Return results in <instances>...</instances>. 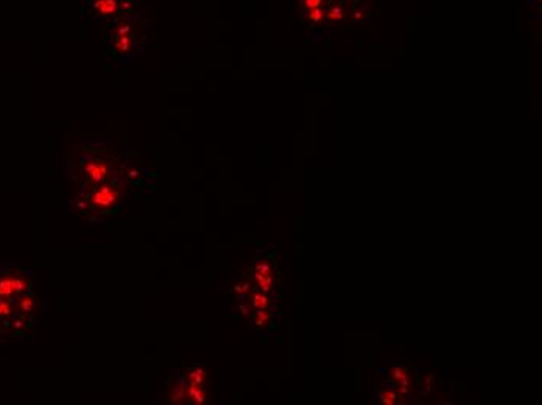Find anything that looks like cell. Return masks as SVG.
<instances>
[{
  "mask_svg": "<svg viewBox=\"0 0 542 405\" xmlns=\"http://www.w3.org/2000/svg\"><path fill=\"white\" fill-rule=\"evenodd\" d=\"M251 306L256 309V310H261V309H267L270 306V296L268 293H264L261 290H254L251 293Z\"/></svg>",
  "mask_w": 542,
  "mask_h": 405,
  "instance_id": "52a82bcc",
  "label": "cell"
},
{
  "mask_svg": "<svg viewBox=\"0 0 542 405\" xmlns=\"http://www.w3.org/2000/svg\"><path fill=\"white\" fill-rule=\"evenodd\" d=\"M323 13H324V16H326L327 19H331V20H341V19L345 17V11H343V8L338 6V5L332 6L331 9H329V8L323 9Z\"/></svg>",
  "mask_w": 542,
  "mask_h": 405,
  "instance_id": "ba28073f",
  "label": "cell"
},
{
  "mask_svg": "<svg viewBox=\"0 0 542 405\" xmlns=\"http://www.w3.org/2000/svg\"><path fill=\"white\" fill-rule=\"evenodd\" d=\"M253 324L256 327H267L268 324H273V315L267 309L256 310L253 315Z\"/></svg>",
  "mask_w": 542,
  "mask_h": 405,
  "instance_id": "5b68a950",
  "label": "cell"
},
{
  "mask_svg": "<svg viewBox=\"0 0 542 405\" xmlns=\"http://www.w3.org/2000/svg\"><path fill=\"white\" fill-rule=\"evenodd\" d=\"M30 288L28 276L20 271H8L0 274V299L16 301L20 295L27 293Z\"/></svg>",
  "mask_w": 542,
  "mask_h": 405,
  "instance_id": "3957f363",
  "label": "cell"
},
{
  "mask_svg": "<svg viewBox=\"0 0 542 405\" xmlns=\"http://www.w3.org/2000/svg\"><path fill=\"white\" fill-rule=\"evenodd\" d=\"M120 161V153H114L106 148L83 145L81 156L77 162H74L77 165L74 176L83 182V189L97 186L104 181L114 179Z\"/></svg>",
  "mask_w": 542,
  "mask_h": 405,
  "instance_id": "6da1fadb",
  "label": "cell"
},
{
  "mask_svg": "<svg viewBox=\"0 0 542 405\" xmlns=\"http://www.w3.org/2000/svg\"><path fill=\"white\" fill-rule=\"evenodd\" d=\"M351 16L354 17V22H356V24H359V22H361V19H363V16H364V11H361V9H356V11H352Z\"/></svg>",
  "mask_w": 542,
  "mask_h": 405,
  "instance_id": "7c38bea8",
  "label": "cell"
},
{
  "mask_svg": "<svg viewBox=\"0 0 542 405\" xmlns=\"http://www.w3.org/2000/svg\"><path fill=\"white\" fill-rule=\"evenodd\" d=\"M377 398H379L380 402H383L386 405H393L399 401V393L393 387L391 388H379L377 390Z\"/></svg>",
  "mask_w": 542,
  "mask_h": 405,
  "instance_id": "8992f818",
  "label": "cell"
},
{
  "mask_svg": "<svg viewBox=\"0 0 542 405\" xmlns=\"http://www.w3.org/2000/svg\"><path fill=\"white\" fill-rule=\"evenodd\" d=\"M349 2V0H338V6H343Z\"/></svg>",
  "mask_w": 542,
  "mask_h": 405,
  "instance_id": "4fadbf2b",
  "label": "cell"
},
{
  "mask_svg": "<svg viewBox=\"0 0 542 405\" xmlns=\"http://www.w3.org/2000/svg\"><path fill=\"white\" fill-rule=\"evenodd\" d=\"M323 0H304V8L307 9H315V8H321Z\"/></svg>",
  "mask_w": 542,
  "mask_h": 405,
  "instance_id": "8fae6325",
  "label": "cell"
},
{
  "mask_svg": "<svg viewBox=\"0 0 542 405\" xmlns=\"http://www.w3.org/2000/svg\"><path fill=\"white\" fill-rule=\"evenodd\" d=\"M305 16H307V19L312 22V24H316L318 25V24H321V20L324 17V13H323L321 8H315V9H310Z\"/></svg>",
  "mask_w": 542,
  "mask_h": 405,
  "instance_id": "30bf717a",
  "label": "cell"
},
{
  "mask_svg": "<svg viewBox=\"0 0 542 405\" xmlns=\"http://www.w3.org/2000/svg\"><path fill=\"white\" fill-rule=\"evenodd\" d=\"M391 377L394 379V385L399 384L400 380H404L407 377H410L408 374V368L407 366H394L393 371H391Z\"/></svg>",
  "mask_w": 542,
  "mask_h": 405,
  "instance_id": "9c48e42d",
  "label": "cell"
},
{
  "mask_svg": "<svg viewBox=\"0 0 542 405\" xmlns=\"http://www.w3.org/2000/svg\"><path fill=\"white\" fill-rule=\"evenodd\" d=\"M366 16H368L369 19H372V17H374V14H372V13H366Z\"/></svg>",
  "mask_w": 542,
  "mask_h": 405,
  "instance_id": "9a60e30c",
  "label": "cell"
},
{
  "mask_svg": "<svg viewBox=\"0 0 542 405\" xmlns=\"http://www.w3.org/2000/svg\"><path fill=\"white\" fill-rule=\"evenodd\" d=\"M83 206L93 214H117L123 200L122 184L114 179L83 189Z\"/></svg>",
  "mask_w": 542,
  "mask_h": 405,
  "instance_id": "7a4b0ae2",
  "label": "cell"
},
{
  "mask_svg": "<svg viewBox=\"0 0 542 405\" xmlns=\"http://www.w3.org/2000/svg\"><path fill=\"white\" fill-rule=\"evenodd\" d=\"M298 5L299 6H304V0H298Z\"/></svg>",
  "mask_w": 542,
  "mask_h": 405,
  "instance_id": "5bb4252c",
  "label": "cell"
},
{
  "mask_svg": "<svg viewBox=\"0 0 542 405\" xmlns=\"http://www.w3.org/2000/svg\"><path fill=\"white\" fill-rule=\"evenodd\" d=\"M123 0H88L90 13L100 17H112L123 11Z\"/></svg>",
  "mask_w": 542,
  "mask_h": 405,
  "instance_id": "277c9868",
  "label": "cell"
}]
</instances>
